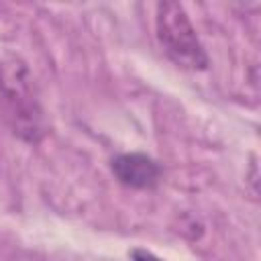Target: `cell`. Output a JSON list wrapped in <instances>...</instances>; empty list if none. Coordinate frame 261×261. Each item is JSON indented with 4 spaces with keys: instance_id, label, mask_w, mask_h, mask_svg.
Listing matches in <instances>:
<instances>
[{
    "instance_id": "cell-1",
    "label": "cell",
    "mask_w": 261,
    "mask_h": 261,
    "mask_svg": "<svg viewBox=\"0 0 261 261\" xmlns=\"http://www.w3.org/2000/svg\"><path fill=\"white\" fill-rule=\"evenodd\" d=\"M0 114L8 128L27 143H39L49 130L29 67L20 57L0 61Z\"/></svg>"
},
{
    "instance_id": "cell-2",
    "label": "cell",
    "mask_w": 261,
    "mask_h": 261,
    "mask_svg": "<svg viewBox=\"0 0 261 261\" xmlns=\"http://www.w3.org/2000/svg\"><path fill=\"white\" fill-rule=\"evenodd\" d=\"M155 31L165 55L177 67L190 71H202L208 67V55L179 2L165 0L157 4Z\"/></svg>"
},
{
    "instance_id": "cell-3",
    "label": "cell",
    "mask_w": 261,
    "mask_h": 261,
    "mask_svg": "<svg viewBox=\"0 0 261 261\" xmlns=\"http://www.w3.org/2000/svg\"><path fill=\"white\" fill-rule=\"evenodd\" d=\"M110 169L122 186L133 188V190H153L159 186L161 175H163L161 165L145 153L116 155L110 161Z\"/></svg>"
},
{
    "instance_id": "cell-4",
    "label": "cell",
    "mask_w": 261,
    "mask_h": 261,
    "mask_svg": "<svg viewBox=\"0 0 261 261\" xmlns=\"http://www.w3.org/2000/svg\"><path fill=\"white\" fill-rule=\"evenodd\" d=\"M130 259H133V261H163V259H159L155 253H151V251H147V249H141V247H137V249L130 251Z\"/></svg>"
}]
</instances>
